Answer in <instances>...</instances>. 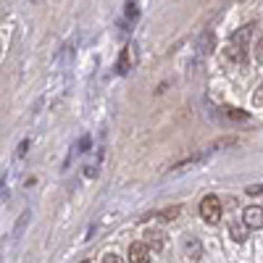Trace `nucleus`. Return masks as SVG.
<instances>
[{"mask_svg":"<svg viewBox=\"0 0 263 263\" xmlns=\"http://www.w3.org/2000/svg\"><path fill=\"white\" fill-rule=\"evenodd\" d=\"M200 216H203L205 224H218V218H221V200H218L216 195L203 197V203H200Z\"/></svg>","mask_w":263,"mask_h":263,"instance_id":"f257e3e1","label":"nucleus"},{"mask_svg":"<svg viewBox=\"0 0 263 263\" xmlns=\"http://www.w3.org/2000/svg\"><path fill=\"white\" fill-rule=\"evenodd\" d=\"M129 263H150V248L145 242L129 245Z\"/></svg>","mask_w":263,"mask_h":263,"instance_id":"f03ea898","label":"nucleus"},{"mask_svg":"<svg viewBox=\"0 0 263 263\" xmlns=\"http://www.w3.org/2000/svg\"><path fill=\"white\" fill-rule=\"evenodd\" d=\"M245 227L248 229H260L263 227V208L260 205H250V208H245Z\"/></svg>","mask_w":263,"mask_h":263,"instance_id":"7ed1b4c3","label":"nucleus"},{"mask_svg":"<svg viewBox=\"0 0 263 263\" xmlns=\"http://www.w3.org/2000/svg\"><path fill=\"white\" fill-rule=\"evenodd\" d=\"M250 37H253V24H245V27H239V29L232 34V45H234V48H239V50H245Z\"/></svg>","mask_w":263,"mask_h":263,"instance_id":"20e7f679","label":"nucleus"},{"mask_svg":"<svg viewBox=\"0 0 263 263\" xmlns=\"http://www.w3.org/2000/svg\"><path fill=\"white\" fill-rule=\"evenodd\" d=\"M145 237H147V239H145L147 248H153V250H161V248H163V232H156V229H153V232H147Z\"/></svg>","mask_w":263,"mask_h":263,"instance_id":"39448f33","label":"nucleus"},{"mask_svg":"<svg viewBox=\"0 0 263 263\" xmlns=\"http://www.w3.org/2000/svg\"><path fill=\"white\" fill-rule=\"evenodd\" d=\"M184 248H187V255H190V258H200V255H203V245L197 242V239H187Z\"/></svg>","mask_w":263,"mask_h":263,"instance_id":"423d86ee","label":"nucleus"},{"mask_svg":"<svg viewBox=\"0 0 263 263\" xmlns=\"http://www.w3.org/2000/svg\"><path fill=\"white\" fill-rule=\"evenodd\" d=\"M245 234H248L245 221L242 224H232V239H234V242H245Z\"/></svg>","mask_w":263,"mask_h":263,"instance_id":"0eeeda50","label":"nucleus"},{"mask_svg":"<svg viewBox=\"0 0 263 263\" xmlns=\"http://www.w3.org/2000/svg\"><path fill=\"white\" fill-rule=\"evenodd\" d=\"M197 161H200V156H190V158H184V161H179V163H174V166H171V174H179V171L190 168V166L197 163Z\"/></svg>","mask_w":263,"mask_h":263,"instance_id":"6e6552de","label":"nucleus"},{"mask_svg":"<svg viewBox=\"0 0 263 263\" xmlns=\"http://www.w3.org/2000/svg\"><path fill=\"white\" fill-rule=\"evenodd\" d=\"M213 42H216L213 32H205V34H203V40H200V53H203V55H208V53L213 50Z\"/></svg>","mask_w":263,"mask_h":263,"instance_id":"1a4fd4ad","label":"nucleus"},{"mask_svg":"<svg viewBox=\"0 0 263 263\" xmlns=\"http://www.w3.org/2000/svg\"><path fill=\"white\" fill-rule=\"evenodd\" d=\"M129 58H132V53H129V48H124V50H121V58H119V71H121V74L129 71Z\"/></svg>","mask_w":263,"mask_h":263,"instance_id":"9d476101","label":"nucleus"},{"mask_svg":"<svg viewBox=\"0 0 263 263\" xmlns=\"http://www.w3.org/2000/svg\"><path fill=\"white\" fill-rule=\"evenodd\" d=\"M227 55H229L232 61H239V63L245 61V50H239V48H234V45H229V48H227Z\"/></svg>","mask_w":263,"mask_h":263,"instance_id":"9b49d317","label":"nucleus"},{"mask_svg":"<svg viewBox=\"0 0 263 263\" xmlns=\"http://www.w3.org/2000/svg\"><path fill=\"white\" fill-rule=\"evenodd\" d=\"M179 216V205H174V208H166L163 213H161V218H163V221H174V218H177Z\"/></svg>","mask_w":263,"mask_h":263,"instance_id":"f8f14e48","label":"nucleus"},{"mask_svg":"<svg viewBox=\"0 0 263 263\" xmlns=\"http://www.w3.org/2000/svg\"><path fill=\"white\" fill-rule=\"evenodd\" d=\"M227 116H229V119H239V121L248 119V114H245V111H239V108H227Z\"/></svg>","mask_w":263,"mask_h":263,"instance_id":"ddd939ff","label":"nucleus"},{"mask_svg":"<svg viewBox=\"0 0 263 263\" xmlns=\"http://www.w3.org/2000/svg\"><path fill=\"white\" fill-rule=\"evenodd\" d=\"M253 103H255V105H263V82L255 87V92H253Z\"/></svg>","mask_w":263,"mask_h":263,"instance_id":"4468645a","label":"nucleus"},{"mask_svg":"<svg viewBox=\"0 0 263 263\" xmlns=\"http://www.w3.org/2000/svg\"><path fill=\"white\" fill-rule=\"evenodd\" d=\"M255 61H258V63H263V32H260V37H258V48H255Z\"/></svg>","mask_w":263,"mask_h":263,"instance_id":"2eb2a0df","label":"nucleus"},{"mask_svg":"<svg viewBox=\"0 0 263 263\" xmlns=\"http://www.w3.org/2000/svg\"><path fill=\"white\" fill-rule=\"evenodd\" d=\"M103 263H124V260H121L116 253H105V255H103Z\"/></svg>","mask_w":263,"mask_h":263,"instance_id":"dca6fc26","label":"nucleus"},{"mask_svg":"<svg viewBox=\"0 0 263 263\" xmlns=\"http://www.w3.org/2000/svg\"><path fill=\"white\" fill-rule=\"evenodd\" d=\"M258 192H263V184H253V187H248V195H258Z\"/></svg>","mask_w":263,"mask_h":263,"instance_id":"f3484780","label":"nucleus"},{"mask_svg":"<svg viewBox=\"0 0 263 263\" xmlns=\"http://www.w3.org/2000/svg\"><path fill=\"white\" fill-rule=\"evenodd\" d=\"M126 16H132V18H135V16H137V8H135V6H132V3L126 6Z\"/></svg>","mask_w":263,"mask_h":263,"instance_id":"a211bd4d","label":"nucleus"},{"mask_svg":"<svg viewBox=\"0 0 263 263\" xmlns=\"http://www.w3.org/2000/svg\"><path fill=\"white\" fill-rule=\"evenodd\" d=\"M82 263H87V260H82Z\"/></svg>","mask_w":263,"mask_h":263,"instance_id":"6ab92c4d","label":"nucleus"}]
</instances>
